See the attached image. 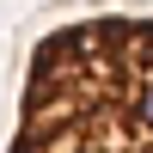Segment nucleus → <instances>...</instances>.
<instances>
[{
    "instance_id": "1",
    "label": "nucleus",
    "mask_w": 153,
    "mask_h": 153,
    "mask_svg": "<svg viewBox=\"0 0 153 153\" xmlns=\"http://www.w3.org/2000/svg\"><path fill=\"white\" fill-rule=\"evenodd\" d=\"M12 153H153V19H80L37 43Z\"/></svg>"
}]
</instances>
